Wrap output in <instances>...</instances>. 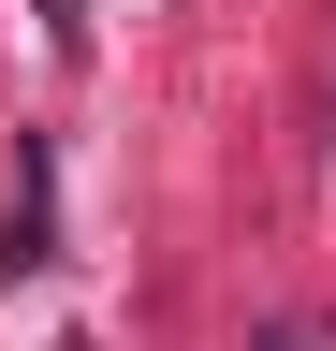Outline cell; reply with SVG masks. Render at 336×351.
<instances>
[{
	"label": "cell",
	"instance_id": "cell-1",
	"mask_svg": "<svg viewBox=\"0 0 336 351\" xmlns=\"http://www.w3.org/2000/svg\"><path fill=\"white\" fill-rule=\"evenodd\" d=\"M248 351H307V337H248Z\"/></svg>",
	"mask_w": 336,
	"mask_h": 351
}]
</instances>
